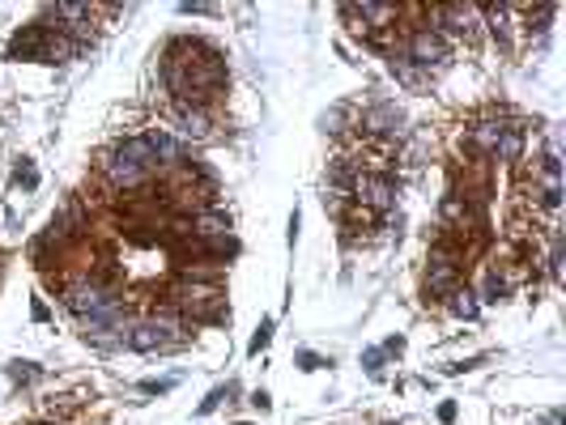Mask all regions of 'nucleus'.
Masks as SVG:
<instances>
[{
	"label": "nucleus",
	"mask_w": 566,
	"mask_h": 425,
	"mask_svg": "<svg viewBox=\"0 0 566 425\" xmlns=\"http://www.w3.org/2000/svg\"><path fill=\"white\" fill-rule=\"evenodd\" d=\"M166 81L179 89V94H192V98H209L222 81H226V64L222 55L213 51H200V60H170L166 55Z\"/></svg>",
	"instance_id": "1"
},
{
	"label": "nucleus",
	"mask_w": 566,
	"mask_h": 425,
	"mask_svg": "<svg viewBox=\"0 0 566 425\" xmlns=\"http://www.w3.org/2000/svg\"><path fill=\"white\" fill-rule=\"evenodd\" d=\"M107 170H111V179H115V183H124V187L145 183V179H149V170H153V153H149V145H145V140H124V145L107 158Z\"/></svg>",
	"instance_id": "2"
},
{
	"label": "nucleus",
	"mask_w": 566,
	"mask_h": 425,
	"mask_svg": "<svg viewBox=\"0 0 566 425\" xmlns=\"http://www.w3.org/2000/svg\"><path fill=\"white\" fill-rule=\"evenodd\" d=\"M175 341H179V324H175L170 315H162V319H145V324H136V328L128 332V345H132L136 353L170 349Z\"/></svg>",
	"instance_id": "3"
},
{
	"label": "nucleus",
	"mask_w": 566,
	"mask_h": 425,
	"mask_svg": "<svg viewBox=\"0 0 566 425\" xmlns=\"http://www.w3.org/2000/svg\"><path fill=\"white\" fill-rule=\"evenodd\" d=\"M47 47H51V43H47V30H43V26H26V30L13 38L9 51L21 55V60H47Z\"/></svg>",
	"instance_id": "4"
},
{
	"label": "nucleus",
	"mask_w": 566,
	"mask_h": 425,
	"mask_svg": "<svg viewBox=\"0 0 566 425\" xmlns=\"http://www.w3.org/2000/svg\"><path fill=\"white\" fill-rule=\"evenodd\" d=\"M409 51H413V60H418V64H443V60H447V43H443V34H435V30L413 34Z\"/></svg>",
	"instance_id": "5"
},
{
	"label": "nucleus",
	"mask_w": 566,
	"mask_h": 425,
	"mask_svg": "<svg viewBox=\"0 0 566 425\" xmlns=\"http://www.w3.org/2000/svg\"><path fill=\"white\" fill-rule=\"evenodd\" d=\"M111 302H115V298H107L98 285H77V289L68 294V311H77L81 319H85V315H98V311L111 307Z\"/></svg>",
	"instance_id": "6"
},
{
	"label": "nucleus",
	"mask_w": 566,
	"mask_h": 425,
	"mask_svg": "<svg viewBox=\"0 0 566 425\" xmlns=\"http://www.w3.org/2000/svg\"><path fill=\"white\" fill-rule=\"evenodd\" d=\"M119 328H124V311H119V302L102 307L98 315H85V336H94V341H107V336L119 332Z\"/></svg>",
	"instance_id": "7"
},
{
	"label": "nucleus",
	"mask_w": 566,
	"mask_h": 425,
	"mask_svg": "<svg viewBox=\"0 0 566 425\" xmlns=\"http://www.w3.org/2000/svg\"><path fill=\"white\" fill-rule=\"evenodd\" d=\"M371 204H379V209H388L392 200H396V187H392V179H379V175H358V183H354Z\"/></svg>",
	"instance_id": "8"
},
{
	"label": "nucleus",
	"mask_w": 566,
	"mask_h": 425,
	"mask_svg": "<svg viewBox=\"0 0 566 425\" xmlns=\"http://www.w3.org/2000/svg\"><path fill=\"white\" fill-rule=\"evenodd\" d=\"M145 145H149V153H153V162H175L179 153H183V145L166 132V128H149V136H145Z\"/></svg>",
	"instance_id": "9"
},
{
	"label": "nucleus",
	"mask_w": 566,
	"mask_h": 425,
	"mask_svg": "<svg viewBox=\"0 0 566 425\" xmlns=\"http://www.w3.org/2000/svg\"><path fill=\"white\" fill-rule=\"evenodd\" d=\"M430 289L435 294H452L456 289V264L447 255H435V264H430Z\"/></svg>",
	"instance_id": "10"
},
{
	"label": "nucleus",
	"mask_w": 566,
	"mask_h": 425,
	"mask_svg": "<svg viewBox=\"0 0 566 425\" xmlns=\"http://www.w3.org/2000/svg\"><path fill=\"white\" fill-rule=\"evenodd\" d=\"M179 128H183L187 136H205V132H209L205 115H200V111H192V106H179Z\"/></svg>",
	"instance_id": "11"
},
{
	"label": "nucleus",
	"mask_w": 566,
	"mask_h": 425,
	"mask_svg": "<svg viewBox=\"0 0 566 425\" xmlns=\"http://www.w3.org/2000/svg\"><path fill=\"white\" fill-rule=\"evenodd\" d=\"M503 132H507V128H503V123H477V132H473V140H477V145H481V149H494V145H499V136H503Z\"/></svg>",
	"instance_id": "12"
},
{
	"label": "nucleus",
	"mask_w": 566,
	"mask_h": 425,
	"mask_svg": "<svg viewBox=\"0 0 566 425\" xmlns=\"http://www.w3.org/2000/svg\"><path fill=\"white\" fill-rule=\"evenodd\" d=\"M494 153H499V158H516V153H520V128H507V132L499 136Z\"/></svg>",
	"instance_id": "13"
},
{
	"label": "nucleus",
	"mask_w": 566,
	"mask_h": 425,
	"mask_svg": "<svg viewBox=\"0 0 566 425\" xmlns=\"http://www.w3.org/2000/svg\"><path fill=\"white\" fill-rule=\"evenodd\" d=\"M452 311H456L460 319H477V302H473V294H464V289H460V294L452 298Z\"/></svg>",
	"instance_id": "14"
},
{
	"label": "nucleus",
	"mask_w": 566,
	"mask_h": 425,
	"mask_svg": "<svg viewBox=\"0 0 566 425\" xmlns=\"http://www.w3.org/2000/svg\"><path fill=\"white\" fill-rule=\"evenodd\" d=\"M268 341H273V319H264V324L256 328V336H251V345H247V353L256 358L260 349H268Z\"/></svg>",
	"instance_id": "15"
},
{
	"label": "nucleus",
	"mask_w": 566,
	"mask_h": 425,
	"mask_svg": "<svg viewBox=\"0 0 566 425\" xmlns=\"http://www.w3.org/2000/svg\"><path fill=\"white\" fill-rule=\"evenodd\" d=\"M200 234H226V217L222 213H205L200 217Z\"/></svg>",
	"instance_id": "16"
},
{
	"label": "nucleus",
	"mask_w": 566,
	"mask_h": 425,
	"mask_svg": "<svg viewBox=\"0 0 566 425\" xmlns=\"http://www.w3.org/2000/svg\"><path fill=\"white\" fill-rule=\"evenodd\" d=\"M362 362H366V375H371V379H379V375H383V353H379V349H366V353H362Z\"/></svg>",
	"instance_id": "17"
},
{
	"label": "nucleus",
	"mask_w": 566,
	"mask_h": 425,
	"mask_svg": "<svg viewBox=\"0 0 566 425\" xmlns=\"http://www.w3.org/2000/svg\"><path fill=\"white\" fill-rule=\"evenodd\" d=\"M170 387H175V379H145V383H141L145 396H162V392H170Z\"/></svg>",
	"instance_id": "18"
},
{
	"label": "nucleus",
	"mask_w": 566,
	"mask_h": 425,
	"mask_svg": "<svg viewBox=\"0 0 566 425\" xmlns=\"http://www.w3.org/2000/svg\"><path fill=\"white\" fill-rule=\"evenodd\" d=\"M17 183H26V187H34V183H38V170H34V166L26 162V166L17 170Z\"/></svg>",
	"instance_id": "19"
},
{
	"label": "nucleus",
	"mask_w": 566,
	"mask_h": 425,
	"mask_svg": "<svg viewBox=\"0 0 566 425\" xmlns=\"http://www.w3.org/2000/svg\"><path fill=\"white\" fill-rule=\"evenodd\" d=\"M298 370H320V358L315 353H298Z\"/></svg>",
	"instance_id": "20"
},
{
	"label": "nucleus",
	"mask_w": 566,
	"mask_h": 425,
	"mask_svg": "<svg viewBox=\"0 0 566 425\" xmlns=\"http://www.w3.org/2000/svg\"><path fill=\"white\" fill-rule=\"evenodd\" d=\"M34 375H38V370H34L30 362H17V366H13V379H34Z\"/></svg>",
	"instance_id": "21"
},
{
	"label": "nucleus",
	"mask_w": 566,
	"mask_h": 425,
	"mask_svg": "<svg viewBox=\"0 0 566 425\" xmlns=\"http://www.w3.org/2000/svg\"><path fill=\"white\" fill-rule=\"evenodd\" d=\"M486 289H490V302H499V298H503V281H499V277H490V281H486Z\"/></svg>",
	"instance_id": "22"
},
{
	"label": "nucleus",
	"mask_w": 566,
	"mask_h": 425,
	"mask_svg": "<svg viewBox=\"0 0 566 425\" xmlns=\"http://www.w3.org/2000/svg\"><path fill=\"white\" fill-rule=\"evenodd\" d=\"M217 400H222V392H213V396H209V400L200 404V413H213V409H217Z\"/></svg>",
	"instance_id": "23"
},
{
	"label": "nucleus",
	"mask_w": 566,
	"mask_h": 425,
	"mask_svg": "<svg viewBox=\"0 0 566 425\" xmlns=\"http://www.w3.org/2000/svg\"><path fill=\"white\" fill-rule=\"evenodd\" d=\"M439 421H456V404H443L439 409Z\"/></svg>",
	"instance_id": "24"
},
{
	"label": "nucleus",
	"mask_w": 566,
	"mask_h": 425,
	"mask_svg": "<svg viewBox=\"0 0 566 425\" xmlns=\"http://www.w3.org/2000/svg\"><path fill=\"white\" fill-rule=\"evenodd\" d=\"M239 425H247V421H239Z\"/></svg>",
	"instance_id": "25"
}]
</instances>
